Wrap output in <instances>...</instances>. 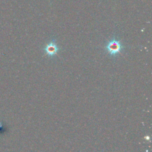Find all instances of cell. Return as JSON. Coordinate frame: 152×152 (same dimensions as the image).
I'll use <instances>...</instances> for the list:
<instances>
[{"label": "cell", "mask_w": 152, "mask_h": 152, "mask_svg": "<svg viewBox=\"0 0 152 152\" xmlns=\"http://www.w3.org/2000/svg\"><path fill=\"white\" fill-rule=\"evenodd\" d=\"M43 50L48 56L53 57L60 50V48L56 43L55 39H53L45 46Z\"/></svg>", "instance_id": "7a4b0ae2"}, {"label": "cell", "mask_w": 152, "mask_h": 152, "mask_svg": "<svg viewBox=\"0 0 152 152\" xmlns=\"http://www.w3.org/2000/svg\"><path fill=\"white\" fill-rule=\"evenodd\" d=\"M107 52L112 56H116L124 49V46L119 40L113 37L105 46Z\"/></svg>", "instance_id": "6da1fadb"}]
</instances>
